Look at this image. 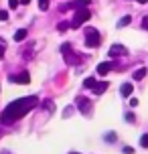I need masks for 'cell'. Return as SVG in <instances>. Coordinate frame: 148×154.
<instances>
[{"label":"cell","instance_id":"1","mask_svg":"<svg viewBox=\"0 0 148 154\" xmlns=\"http://www.w3.org/2000/svg\"><path fill=\"white\" fill-rule=\"evenodd\" d=\"M37 103H39L37 95H29V97H20V100L12 101V103H8L6 108H4V112L0 116V122L4 124V126H6V124L18 122V120H23L32 108H37Z\"/></svg>","mask_w":148,"mask_h":154},{"label":"cell","instance_id":"2","mask_svg":"<svg viewBox=\"0 0 148 154\" xmlns=\"http://www.w3.org/2000/svg\"><path fill=\"white\" fill-rule=\"evenodd\" d=\"M61 55L65 57V63H67V65H77V63L81 61L79 53L73 51V47H71L69 43H63V45H61Z\"/></svg>","mask_w":148,"mask_h":154},{"label":"cell","instance_id":"3","mask_svg":"<svg viewBox=\"0 0 148 154\" xmlns=\"http://www.w3.org/2000/svg\"><path fill=\"white\" fill-rule=\"evenodd\" d=\"M91 18V12L87 10V8H77L75 10V14H73V20H71V26L73 29H79L83 23H87Z\"/></svg>","mask_w":148,"mask_h":154},{"label":"cell","instance_id":"4","mask_svg":"<svg viewBox=\"0 0 148 154\" xmlns=\"http://www.w3.org/2000/svg\"><path fill=\"white\" fill-rule=\"evenodd\" d=\"M85 47H89V49H95V47L100 45V41H101V35L95 29H85Z\"/></svg>","mask_w":148,"mask_h":154},{"label":"cell","instance_id":"5","mask_svg":"<svg viewBox=\"0 0 148 154\" xmlns=\"http://www.w3.org/2000/svg\"><path fill=\"white\" fill-rule=\"evenodd\" d=\"M75 103H77L79 112H81L83 116H89V114H91V101L87 100V97H83V95H77Z\"/></svg>","mask_w":148,"mask_h":154},{"label":"cell","instance_id":"6","mask_svg":"<svg viewBox=\"0 0 148 154\" xmlns=\"http://www.w3.org/2000/svg\"><path fill=\"white\" fill-rule=\"evenodd\" d=\"M10 81H12V83H18V85H26L31 81V75H29L26 71H23V73H18V75H10Z\"/></svg>","mask_w":148,"mask_h":154},{"label":"cell","instance_id":"7","mask_svg":"<svg viewBox=\"0 0 148 154\" xmlns=\"http://www.w3.org/2000/svg\"><path fill=\"white\" fill-rule=\"evenodd\" d=\"M91 0H73L69 4H61V10H69V8H81V6H87Z\"/></svg>","mask_w":148,"mask_h":154},{"label":"cell","instance_id":"8","mask_svg":"<svg viewBox=\"0 0 148 154\" xmlns=\"http://www.w3.org/2000/svg\"><path fill=\"white\" fill-rule=\"evenodd\" d=\"M122 55H128V49L122 45H114L112 49H109V57L114 59V57H122Z\"/></svg>","mask_w":148,"mask_h":154},{"label":"cell","instance_id":"9","mask_svg":"<svg viewBox=\"0 0 148 154\" xmlns=\"http://www.w3.org/2000/svg\"><path fill=\"white\" fill-rule=\"evenodd\" d=\"M109 71H112V63H100V65H97V75H108Z\"/></svg>","mask_w":148,"mask_h":154},{"label":"cell","instance_id":"10","mask_svg":"<svg viewBox=\"0 0 148 154\" xmlns=\"http://www.w3.org/2000/svg\"><path fill=\"white\" fill-rule=\"evenodd\" d=\"M106 89H108V81H97L95 87H94V93H95V95H101Z\"/></svg>","mask_w":148,"mask_h":154},{"label":"cell","instance_id":"11","mask_svg":"<svg viewBox=\"0 0 148 154\" xmlns=\"http://www.w3.org/2000/svg\"><path fill=\"white\" fill-rule=\"evenodd\" d=\"M132 91H134V85H132V83H124L122 87H120V93H122L124 97H128Z\"/></svg>","mask_w":148,"mask_h":154},{"label":"cell","instance_id":"12","mask_svg":"<svg viewBox=\"0 0 148 154\" xmlns=\"http://www.w3.org/2000/svg\"><path fill=\"white\" fill-rule=\"evenodd\" d=\"M26 37H29V31H26V29H20V31H16V32H14V41H16V43L24 41Z\"/></svg>","mask_w":148,"mask_h":154},{"label":"cell","instance_id":"13","mask_svg":"<svg viewBox=\"0 0 148 154\" xmlns=\"http://www.w3.org/2000/svg\"><path fill=\"white\" fill-rule=\"evenodd\" d=\"M146 77V67H142V69H136L134 71V75H132V79H136V81H142Z\"/></svg>","mask_w":148,"mask_h":154},{"label":"cell","instance_id":"14","mask_svg":"<svg viewBox=\"0 0 148 154\" xmlns=\"http://www.w3.org/2000/svg\"><path fill=\"white\" fill-rule=\"evenodd\" d=\"M132 23V16L130 14H126V16H122L120 20H118V29H122V26H128V24Z\"/></svg>","mask_w":148,"mask_h":154},{"label":"cell","instance_id":"15","mask_svg":"<svg viewBox=\"0 0 148 154\" xmlns=\"http://www.w3.org/2000/svg\"><path fill=\"white\" fill-rule=\"evenodd\" d=\"M95 83H97V79L89 77V79H85V81H83V87H85V89H94V87H95Z\"/></svg>","mask_w":148,"mask_h":154},{"label":"cell","instance_id":"16","mask_svg":"<svg viewBox=\"0 0 148 154\" xmlns=\"http://www.w3.org/2000/svg\"><path fill=\"white\" fill-rule=\"evenodd\" d=\"M103 140H106V142H116V140H118L116 132H108V134H103Z\"/></svg>","mask_w":148,"mask_h":154},{"label":"cell","instance_id":"17","mask_svg":"<svg viewBox=\"0 0 148 154\" xmlns=\"http://www.w3.org/2000/svg\"><path fill=\"white\" fill-rule=\"evenodd\" d=\"M4 53H6V41H4V38H0V59L4 57Z\"/></svg>","mask_w":148,"mask_h":154},{"label":"cell","instance_id":"18","mask_svg":"<svg viewBox=\"0 0 148 154\" xmlns=\"http://www.w3.org/2000/svg\"><path fill=\"white\" fill-rule=\"evenodd\" d=\"M69 26H71V23H65V20H63V23H59V24H57V31H67V29H69Z\"/></svg>","mask_w":148,"mask_h":154},{"label":"cell","instance_id":"19","mask_svg":"<svg viewBox=\"0 0 148 154\" xmlns=\"http://www.w3.org/2000/svg\"><path fill=\"white\" fill-rule=\"evenodd\" d=\"M140 146L142 148H148V134H144V136L140 138Z\"/></svg>","mask_w":148,"mask_h":154},{"label":"cell","instance_id":"20","mask_svg":"<svg viewBox=\"0 0 148 154\" xmlns=\"http://www.w3.org/2000/svg\"><path fill=\"white\" fill-rule=\"evenodd\" d=\"M39 8L41 10H47L49 8V0H39Z\"/></svg>","mask_w":148,"mask_h":154},{"label":"cell","instance_id":"21","mask_svg":"<svg viewBox=\"0 0 148 154\" xmlns=\"http://www.w3.org/2000/svg\"><path fill=\"white\" fill-rule=\"evenodd\" d=\"M18 4H20V0H8V6L14 8V10H16V6H18Z\"/></svg>","mask_w":148,"mask_h":154},{"label":"cell","instance_id":"22","mask_svg":"<svg viewBox=\"0 0 148 154\" xmlns=\"http://www.w3.org/2000/svg\"><path fill=\"white\" fill-rule=\"evenodd\" d=\"M142 29H144V31H148V14L142 18Z\"/></svg>","mask_w":148,"mask_h":154},{"label":"cell","instance_id":"23","mask_svg":"<svg viewBox=\"0 0 148 154\" xmlns=\"http://www.w3.org/2000/svg\"><path fill=\"white\" fill-rule=\"evenodd\" d=\"M71 114H73V108H71V106H69V108H65V112H63V116H65V118H69Z\"/></svg>","mask_w":148,"mask_h":154},{"label":"cell","instance_id":"24","mask_svg":"<svg viewBox=\"0 0 148 154\" xmlns=\"http://www.w3.org/2000/svg\"><path fill=\"white\" fill-rule=\"evenodd\" d=\"M0 20H8V12L6 10H0Z\"/></svg>","mask_w":148,"mask_h":154},{"label":"cell","instance_id":"25","mask_svg":"<svg viewBox=\"0 0 148 154\" xmlns=\"http://www.w3.org/2000/svg\"><path fill=\"white\" fill-rule=\"evenodd\" d=\"M130 106H132V108H136V106H138V100H136V97H132V100H130Z\"/></svg>","mask_w":148,"mask_h":154},{"label":"cell","instance_id":"26","mask_svg":"<svg viewBox=\"0 0 148 154\" xmlns=\"http://www.w3.org/2000/svg\"><path fill=\"white\" fill-rule=\"evenodd\" d=\"M126 120L128 122H134V114H126Z\"/></svg>","mask_w":148,"mask_h":154},{"label":"cell","instance_id":"27","mask_svg":"<svg viewBox=\"0 0 148 154\" xmlns=\"http://www.w3.org/2000/svg\"><path fill=\"white\" fill-rule=\"evenodd\" d=\"M132 152H134V150H132L130 146H126V148H124V154H132Z\"/></svg>","mask_w":148,"mask_h":154},{"label":"cell","instance_id":"28","mask_svg":"<svg viewBox=\"0 0 148 154\" xmlns=\"http://www.w3.org/2000/svg\"><path fill=\"white\" fill-rule=\"evenodd\" d=\"M20 4H31V0H20Z\"/></svg>","mask_w":148,"mask_h":154},{"label":"cell","instance_id":"29","mask_svg":"<svg viewBox=\"0 0 148 154\" xmlns=\"http://www.w3.org/2000/svg\"><path fill=\"white\" fill-rule=\"evenodd\" d=\"M138 2H140V4H146V2H148V0H138Z\"/></svg>","mask_w":148,"mask_h":154},{"label":"cell","instance_id":"30","mask_svg":"<svg viewBox=\"0 0 148 154\" xmlns=\"http://www.w3.org/2000/svg\"><path fill=\"white\" fill-rule=\"evenodd\" d=\"M0 136H2V130H0Z\"/></svg>","mask_w":148,"mask_h":154},{"label":"cell","instance_id":"31","mask_svg":"<svg viewBox=\"0 0 148 154\" xmlns=\"http://www.w3.org/2000/svg\"><path fill=\"white\" fill-rule=\"evenodd\" d=\"M2 154H8V152H2Z\"/></svg>","mask_w":148,"mask_h":154},{"label":"cell","instance_id":"32","mask_svg":"<svg viewBox=\"0 0 148 154\" xmlns=\"http://www.w3.org/2000/svg\"><path fill=\"white\" fill-rule=\"evenodd\" d=\"M71 154H73V152H71Z\"/></svg>","mask_w":148,"mask_h":154}]
</instances>
